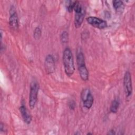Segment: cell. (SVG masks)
<instances>
[{
  "label": "cell",
  "mask_w": 135,
  "mask_h": 135,
  "mask_svg": "<svg viewBox=\"0 0 135 135\" xmlns=\"http://www.w3.org/2000/svg\"><path fill=\"white\" fill-rule=\"evenodd\" d=\"M112 2L113 7L116 11L119 12L124 8V4L122 1L120 0H115L113 1Z\"/></svg>",
  "instance_id": "7c38bea8"
},
{
  "label": "cell",
  "mask_w": 135,
  "mask_h": 135,
  "mask_svg": "<svg viewBox=\"0 0 135 135\" xmlns=\"http://www.w3.org/2000/svg\"><path fill=\"white\" fill-rule=\"evenodd\" d=\"M124 90L127 98L130 97L132 93V85L131 75L129 71L125 72L123 78Z\"/></svg>",
  "instance_id": "5b68a950"
},
{
  "label": "cell",
  "mask_w": 135,
  "mask_h": 135,
  "mask_svg": "<svg viewBox=\"0 0 135 135\" xmlns=\"http://www.w3.org/2000/svg\"><path fill=\"white\" fill-rule=\"evenodd\" d=\"M76 62L79 73L81 79L86 81L89 79V72L85 65V58L82 51H79L76 55Z\"/></svg>",
  "instance_id": "7a4b0ae2"
},
{
  "label": "cell",
  "mask_w": 135,
  "mask_h": 135,
  "mask_svg": "<svg viewBox=\"0 0 135 135\" xmlns=\"http://www.w3.org/2000/svg\"><path fill=\"white\" fill-rule=\"evenodd\" d=\"M41 34H42V31L41 28L39 27H36L34 29V32H33V37L34 39L36 40L40 39V38L41 36Z\"/></svg>",
  "instance_id": "4fadbf2b"
},
{
  "label": "cell",
  "mask_w": 135,
  "mask_h": 135,
  "mask_svg": "<svg viewBox=\"0 0 135 135\" xmlns=\"http://www.w3.org/2000/svg\"><path fill=\"white\" fill-rule=\"evenodd\" d=\"M75 1H70L68 2V5H67V9L68 11L69 12H71L73 11L74 5H75Z\"/></svg>",
  "instance_id": "9a60e30c"
},
{
  "label": "cell",
  "mask_w": 135,
  "mask_h": 135,
  "mask_svg": "<svg viewBox=\"0 0 135 135\" xmlns=\"http://www.w3.org/2000/svg\"><path fill=\"white\" fill-rule=\"evenodd\" d=\"M62 60L65 73L68 76H72L75 71V66L73 54L69 47L64 49Z\"/></svg>",
  "instance_id": "6da1fadb"
},
{
  "label": "cell",
  "mask_w": 135,
  "mask_h": 135,
  "mask_svg": "<svg viewBox=\"0 0 135 135\" xmlns=\"http://www.w3.org/2000/svg\"><path fill=\"white\" fill-rule=\"evenodd\" d=\"M61 41L63 44H65L68 42L69 39V35L68 33L66 31H64L62 33L61 35Z\"/></svg>",
  "instance_id": "5bb4252c"
},
{
  "label": "cell",
  "mask_w": 135,
  "mask_h": 135,
  "mask_svg": "<svg viewBox=\"0 0 135 135\" xmlns=\"http://www.w3.org/2000/svg\"><path fill=\"white\" fill-rule=\"evenodd\" d=\"M19 110L24 121L27 124H30L32 121V116L27 110L26 108L24 105H22L20 107Z\"/></svg>",
  "instance_id": "30bf717a"
},
{
  "label": "cell",
  "mask_w": 135,
  "mask_h": 135,
  "mask_svg": "<svg viewBox=\"0 0 135 135\" xmlns=\"http://www.w3.org/2000/svg\"><path fill=\"white\" fill-rule=\"evenodd\" d=\"M44 66L46 72L47 74H51L55 71V61L53 56L51 55H47L45 59Z\"/></svg>",
  "instance_id": "ba28073f"
},
{
  "label": "cell",
  "mask_w": 135,
  "mask_h": 135,
  "mask_svg": "<svg viewBox=\"0 0 135 135\" xmlns=\"http://www.w3.org/2000/svg\"><path fill=\"white\" fill-rule=\"evenodd\" d=\"M0 130L1 132L2 131H4L6 130V129H5V127L4 126V124H3L2 123H1V125H0Z\"/></svg>",
  "instance_id": "e0dca14e"
},
{
  "label": "cell",
  "mask_w": 135,
  "mask_h": 135,
  "mask_svg": "<svg viewBox=\"0 0 135 135\" xmlns=\"http://www.w3.org/2000/svg\"><path fill=\"white\" fill-rule=\"evenodd\" d=\"M120 105L119 101L118 99H114L111 102L110 106V111L112 113H115L117 112Z\"/></svg>",
  "instance_id": "8fae6325"
},
{
  "label": "cell",
  "mask_w": 135,
  "mask_h": 135,
  "mask_svg": "<svg viewBox=\"0 0 135 135\" xmlns=\"http://www.w3.org/2000/svg\"><path fill=\"white\" fill-rule=\"evenodd\" d=\"M9 24L11 28L16 31L18 28V20L17 14L14 6H11L9 9Z\"/></svg>",
  "instance_id": "8992f818"
},
{
  "label": "cell",
  "mask_w": 135,
  "mask_h": 135,
  "mask_svg": "<svg viewBox=\"0 0 135 135\" xmlns=\"http://www.w3.org/2000/svg\"><path fill=\"white\" fill-rule=\"evenodd\" d=\"M40 86L38 83L36 81H33L30 85V91L29 94L28 104L31 109H33L37 102V95Z\"/></svg>",
  "instance_id": "3957f363"
},
{
  "label": "cell",
  "mask_w": 135,
  "mask_h": 135,
  "mask_svg": "<svg viewBox=\"0 0 135 135\" xmlns=\"http://www.w3.org/2000/svg\"><path fill=\"white\" fill-rule=\"evenodd\" d=\"M69 108L71 109V110H74L75 108V105H76V104H75V102L73 100H71L69 101Z\"/></svg>",
  "instance_id": "2e32d148"
},
{
  "label": "cell",
  "mask_w": 135,
  "mask_h": 135,
  "mask_svg": "<svg viewBox=\"0 0 135 135\" xmlns=\"http://www.w3.org/2000/svg\"><path fill=\"white\" fill-rule=\"evenodd\" d=\"M81 97L84 107L88 109H90L93 105L94 100L90 90L88 89H83L81 92Z\"/></svg>",
  "instance_id": "277c9868"
},
{
  "label": "cell",
  "mask_w": 135,
  "mask_h": 135,
  "mask_svg": "<svg viewBox=\"0 0 135 135\" xmlns=\"http://www.w3.org/2000/svg\"><path fill=\"white\" fill-rule=\"evenodd\" d=\"M115 133V131L114 130H111L109 131V132L107 133L108 134H114Z\"/></svg>",
  "instance_id": "ac0fdd59"
},
{
  "label": "cell",
  "mask_w": 135,
  "mask_h": 135,
  "mask_svg": "<svg viewBox=\"0 0 135 135\" xmlns=\"http://www.w3.org/2000/svg\"><path fill=\"white\" fill-rule=\"evenodd\" d=\"M86 21L91 26L100 30L107 26V23L104 20L95 16H89L86 18Z\"/></svg>",
  "instance_id": "52a82bcc"
},
{
  "label": "cell",
  "mask_w": 135,
  "mask_h": 135,
  "mask_svg": "<svg viewBox=\"0 0 135 135\" xmlns=\"http://www.w3.org/2000/svg\"><path fill=\"white\" fill-rule=\"evenodd\" d=\"M85 16V11L83 9L81 12L75 13L74 17V25L76 28H79L84 20Z\"/></svg>",
  "instance_id": "9c48e42d"
}]
</instances>
